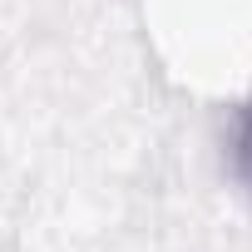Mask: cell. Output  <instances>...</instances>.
Segmentation results:
<instances>
[{"instance_id":"cell-1","label":"cell","mask_w":252,"mask_h":252,"mask_svg":"<svg viewBox=\"0 0 252 252\" xmlns=\"http://www.w3.org/2000/svg\"><path fill=\"white\" fill-rule=\"evenodd\" d=\"M232 163H237L242 183L252 188V99H247V104H242V114H237V134H232Z\"/></svg>"}]
</instances>
